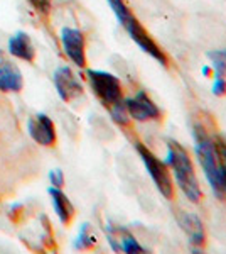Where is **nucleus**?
Wrapping results in <instances>:
<instances>
[{"instance_id":"1","label":"nucleus","mask_w":226,"mask_h":254,"mask_svg":"<svg viewBox=\"0 0 226 254\" xmlns=\"http://www.w3.org/2000/svg\"><path fill=\"white\" fill-rule=\"evenodd\" d=\"M166 163L172 170L176 183L179 185L181 191L186 195V198L192 203H199L201 198H203V190H201L199 182L196 178L194 165H192V159L186 151V147L169 139L167 141Z\"/></svg>"},{"instance_id":"2","label":"nucleus","mask_w":226,"mask_h":254,"mask_svg":"<svg viewBox=\"0 0 226 254\" xmlns=\"http://www.w3.org/2000/svg\"><path fill=\"white\" fill-rule=\"evenodd\" d=\"M110 9H112L115 17L120 22V26L129 32L130 39H132L143 53H147L150 58H154L159 64H162V66H169V58H167V55L164 53V49L152 39V36L147 32L145 27L138 22V19L135 17L134 12L130 10V7L127 5L123 0H113V2L110 3Z\"/></svg>"},{"instance_id":"3","label":"nucleus","mask_w":226,"mask_h":254,"mask_svg":"<svg viewBox=\"0 0 226 254\" xmlns=\"http://www.w3.org/2000/svg\"><path fill=\"white\" fill-rule=\"evenodd\" d=\"M192 136H194V142H196V156H198V161L201 168H203L204 176H206L213 193H215L218 200H226L225 183H223V176H221V168H220V161H218L215 141L209 137L208 130L199 124L194 126Z\"/></svg>"},{"instance_id":"4","label":"nucleus","mask_w":226,"mask_h":254,"mask_svg":"<svg viewBox=\"0 0 226 254\" xmlns=\"http://www.w3.org/2000/svg\"><path fill=\"white\" fill-rule=\"evenodd\" d=\"M134 146H135V151L138 153V156H140L143 166H145L147 173L150 176V180L154 182L155 188L159 190V193L162 195L164 198L172 200L176 195V191H174V185H172V176H171L167 163L162 161L160 158H157V154L152 153L143 142L135 141Z\"/></svg>"},{"instance_id":"5","label":"nucleus","mask_w":226,"mask_h":254,"mask_svg":"<svg viewBox=\"0 0 226 254\" xmlns=\"http://www.w3.org/2000/svg\"><path fill=\"white\" fill-rule=\"evenodd\" d=\"M90 87L106 109L123 100V87L117 75L103 69H86Z\"/></svg>"},{"instance_id":"6","label":"nucleus","mask_w":226,"mask_h":254,"mask_svg":"<svg viewBox=\"0 0 226 254\" xmlns=\"http://www.w3.org/2000/svg\"><path fill=\"white\" fill-rule=\"evenodd\" d=\"M61 48L71 63L78 68L86 66V38L78 27H63L59 34Z\"/></svg>"},{"instance_id":"7","label":"nucleus","mask_w":226,"mask_h":254,"mask_svg":"<svg viewBox=\"0 0 226 254\" xmlns=\"http://www.w3.org/2000/svg\"><path fill=\"white\" fill-rule=\"evenodd\" d=\"M123 102H125V107L130 119H134V121H160V117H162V112L157 107V104L143 90H138L134 97L123 98Z\"/></svg>"},{"instance_id":"8","label":"nucleus","mask_w":226,"mask_h":254,"mask_svg":"<svg viewBox=\"0 0 226 254\" xmlns=\"http://www.w3.org/2000/svg\"><path fill=\"white\" fill-rule=\"evenodd\" d=\"M52 81H54L57 95L63 102H71L76 97L83 95V85L69 66L57 68L52 75Z\"/></svg>"},{"instance_id":"9","label":"nucleus","mask_w":226,"mask_h":254,"mask_svg":"<svg viewBox=\"0 0 226 254\" xmlns=\"http://www.w3.org/2000/svg\"><path fill=\"white\" fill-rule=\"evenodd\" d=\"M27 132L38 144L51 147L56 144V127L46 114H36L27 121Z\"/></svg>"},{"instance_id":"10","label":"nucleus","mask_w":226,"mask_h":254,"mask_svg":"<svg viewBox=\"0 0 226 254\" xmlns=\"http://www.w3.org/2000/svg\"><path fill=\"white\" fill-rule=\"evenodd\" d=\"M176 217H178L181 229L189 237V243H191L192 248H204V244H206V231H204V225L199 217L196 214H189L186 210H178Z\"/></svg>"},{"instance_id":"11","label":"nucleus","mask_w":226,"mask_h":254,"mask_svg":"<svg viewBox=\"0 0 226 254\" xmlns=\"http://www.w3.org/2000/svg\"><path fill=\"white\" fill-rule=\"evenodd\" d=\"M106 236H108V241L112 244L113 251H123V253H147V249L140 246L135 237L130 234L125 229H118V227H112L108 225L106 227Z\"/></svg>"},{"instance_id":"12","label":"nucleus","mask_w":226,"mask_h":254,"mask_svg":"<svg viewBox=\"0 0 226 254\" xmlns=\"http://www.w3.org/2000/svg\"><path fill=\"white\" fill-rule=\"evenodd\" d=\"M24 87L22 71L15 63L9 60H0V90L9 93H17Z\"/></svg>"},{"instance_id":"13","label":"nucleus","mask_w":226,"mask_h":254,"mask_svg":"<svg viewBox=\"0 0 226 254\" xmlns=\"http://www.w3.org/2000/svg\"><path fill=\"white\" fill-rule=\"evenodd\" d=\"M7 49L14 58L27 61V63H32L36 60V48L32 44V39L27 32L19 31L15 34H12L9 38V44H7Z\"/></svg>"},{"instance_id":"14","label":"nucleus","mask_w":226,"mask_h":254,"mask_svg":"<svg viewBox=\"0 0 226 254\" xmlns=\"http://www.w3.org/2000/svg\"><path fill=\"white\" fill-rule=\"evenodd\" d=\"M47 193L51 196L52 207H54V212H56L57 219H59V222L68 225L73 220V217H75V207H73L71 200L68 198V195L64 193L61 188H56V187L49 188Z\"/></svg>"},{"instance_id":"15","label":"nucleus","mask_w":226,"mask_h":254,"mask_svg":"<svg viewBox=\"0 0 226 254\" xmlns=\"http://www.w3.org/2000/svg\"><path fill=\"white\" fill-rule=\"evenodd\" d=\"M94 244H96V237L91 232V227H90V224H83L80 229V234H78L75 241V249H78V251L91 249Z\"/></svg>"},{"instance_id":"16","label":"nucleus","mask_w":226,"mask_h":254,"mask_svg":"<svg viewBox=\"0 0 226 254\" xmlns=\"http://www.w3.org/2000/svg\"><path fill=\"white\" fill-rule=\"evenodd\" d=\"M206 56L211 60L215 75L226 78V49H215V51H209Z\"/></svg>"},{"instance_id":"17","label":"nucleus","mask_w":226,"mask_h":254,"mask_svg":"<svg viewBox=\"0 0 226 254\" xmlns=\"http://www.w3.org/2000/svg\"><path fill=\"white\" fill-rule=\"evenodd\" d=\"M110 116H112V119L115 122H117L118 126H129L130 124V116L129 112H127V107H125V102H118V104L112 105V107L108 109Z\"/></svg>"},{"instance_id":"18","label":"nucleus","mask_w":226,"mask_h":254,"mask_svg":"<svg viewBox=\"0 0 226 254\" xmlns=\"http://www.w3.org/2000/svg\"><path fill=\"white\" fill-rule=\"evenodd\" d=\"M213 141H215L218 161H220V168H221V176H223V183H225V193H226V142L221 137H215Z\"/></svg>"},{"instance_id":"19","label":"nucleus","mask_w":226,"mask_h":254,"mask_svg":"<svg viewBox=\"0 0 226 254\" xmlns=\"http://www.w3.org/2000/svg\"><path fill=\"white\" fill-rule=\"evenodd\" d=\"M39 15H49L52 9V0H29Z\"/></svg>"},{"instance_id":"20","label":"nucleus","mask_w":226,"mask_h":254,"mask_svg":"<svg viewBox=\"0 0 226 254\" xmlns=\"http://www.w3.org/2000/svg\"><path fill=\"white\" fill-rule=\"evenodd\" d=\"M213 93L216 97H223L226 95V78L225 76H220V75H215V80H213Z\"/></svg>"},{"instance_id":"21","label":"nucleus","mask_w":226,"mask_h":254,"mask_svg":"<svg viewBox=\"0 0 226 254\" xmlns=\"http://www.w3.org/2000/svg\"><path fill=\"white\" fill-rule=\"evenodd\" d=\"M49 182H51V187L63 188L64 187V175H63V171H61V170L49 171Z\"/></svg>"},{"instance_id":"22","label":"nucleus","mask_w":226,"mask_h":254,"mask_svg":"<svg viewBox=\"0 0 226 254\" xmlns=\"http://www.w3.org/2000/svg\"><path fill=\"white\" fill-rule=\"evenodd\" d=\"M201 71H203V75L204 76H209L213 73V68H209V66H203V69H201Z\"/></svg>"}]
</instances>
